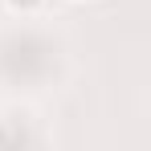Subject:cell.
Masks as SVG:
<instances>
[{
  "label": "cell",
  "mask_w": 151,
  "mask_h": 151,
  "mask_svg": "<svg viewBox=\"0 0 151 151\" xmlns=\"http://www.w3.org/2000/svg\"><path fill=\"white\" fill-rule=\"evenodd\" d=\"M45 4L49 0H4V8L17 17H37V12H45Z\"/></svg>",
  "instance_id": "obj_1"
},
{
  "label": "cell",
  "mask_w": 151,
  "mask_h": 151,
  "mask_svg": "<svg viewBox=\"0 0 151 151\" xmlns=\"http://www.w3.org/2000/svg\"><path fill=\"white\" fill-rule=\"evenodd\" d=\"M0 143H12V135H8V131H4V127H0Z\"/></svg>",
  "instance_id": "obj_2"
}]
</instances>
